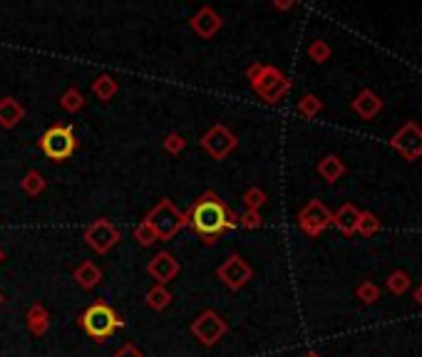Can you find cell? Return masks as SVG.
<instances>
[{"mask_svg":"<svg viewBox=\"0 0 422 357\" xmlns=\"http://www.w3.org/2000/svg\"><path fill=\"white\" fill-rule=\"evenodd\" d=\"M194 30L199 32L201 37H211L214 32L219 30V25H221V20H219V15L214 10H209V8H204L201 12H197L192 20Z\"/></svg>","mask_w":422,"mask_h":357,"instance_id":"cell-15","label":"cell"},{"mask_svg":"<svg viewBox=\"0 0 422 357\" xmlns=\"http://www.w3.org/2000/svg\"><path fill=\"white\" fill-rule=\"evenodd\" d=\"M234 147H236L234 134H231L229 130H223V127H214V130L204 136V149L214 156V159H223Z\"/></svg>","mask_w":422,"mask_h":357,"instance_id":"cell-9","label":"cell"},{"mask_svg":"<svg viewBox=\"0 0 422 357\" xmlns=\"http://www.w3.org/2000/svg\"><path fill=\"white\" fill-rule=\"evenodd\" d=\"M388 290H390L392 296H403V293H408L410 290V276L403 271H395L390 273V278H388Z\"/></svg>","mask_w":422,"mask_h":357,"instance_id":"cell-20","label":"cell"},{"mask_svg":"<svg viewBox=\"0 0 422 357\" xmlns=\"http://www.w3.org/2000/svg\"><path fill=\"white\" fill-rule=\"evenodd\" d=\"M40 149L50 156L52 161H62L68 159L74 152V136L68 127H52L43 134L40 139Z\"/></svg>","mask_w":422,"mask_h":357,"instance_id":"cell-4","label":"cell"},{"mask_svg":"<svg viewBox=\"0 0 422 357\" xmlns=\"http://www.w3.org/2000/svg\"><path fill=\"white\" fill-rule=\"evenodd\" d=\"M254 87L256 92L266 102H279L288 92V80L276 68H256L254 70Z\"/></svg>","mask_w":422,"mask_h":357,"instance_id":"cell-3","label":"cell"},{"mask_svg":"<svg viewBox=\"0 0 422 357\" xmlns=\"http://www.w3.org/2000/svg\"><path fill=\"white\" fill-rule=\"evenodd\" d=\"M380 231V218L375 214H370V211H365V214H360V221H358V231L355 234L365 236V238H370V236H375Z\"/></svg>","mask_w":422,"mask_h":357,"instance_id":"cell-18","label":"cell"},{"mask_svg":"<svg viewBox=\"0 0 422 357\" xmlns=\"http://www.w3.org/2000/svg\"><path fill=\"white\" fill-rule=\"evenodd\" d=\"M360 214L363 211H358L353 206V203H343L341 209L333 214V223L338 226V231L345 236H353L355 231H358V221H360Z\"/></svg>","mask_w":422,"mask_h":357,"instance_id":"cell-12","label":"cell"},{"mask_svg":"<svg viewBox=\"0 0 422 357\" xmlns=\"http://www.w3.org/2000/svg\"><path fill=\"white\" fill-rule=\"evenodd\" d=\"M219 276H221L231 288H241L248 278H251V268H248L239 256H231V258L219 268Z\"/></svg>","mask_w":422,"mask_h":357,"instance_id":"cell-11","label":"cell"},{"mask_svg":"<svg viewBox=\"0 0 422 357\" xmlns=\"http://www.w3.org/2000/svg\"><path fill=\"white\" fill-rule=\"evenodd\" d=\"M134 236H137V241H139L142 246H149V243H154V241H157L154 228L149 226V223H142V226H139V228L134 231Z\"/></svg>","mask_w":422,"mask_h":357,"instance_id":"cell-28","label":"cell"},{"mask_svg":"<svg viewBox=\"0 0 422 357\" xmlns=\"http://www.w3.org/2000/svg\"><path fill=\"white\" fill-rule=\"evenodd\" d=\"M181 214L177 209H174L169 201H161L159 206H157L152 214H149V226L154 228L157 238H172L177 231L181 228Z\"/></svg>","mask_w":422,"mask_h":357,"instance_id":"cell-5","label":"cell"},{"mask_svg":"<svg viewBox=\"0 0 422 357\" xmlns=\"http://www.w3.org/2000/svg\"><path fill=\"white\" fill-rule=\"evenodd\" d=\"M343 172H345V167H343V161L338 159V156H325V159H321V164H318V174H321L328 184H333V181H338V178L343 176Z\"/></svg>","mask_w":422,"mask_h":357,"instance_id":"cell-17","label":"cell"},{"mask_svg":"<svg viewBox=\"0 0 422 357\" xmlns=\"http://www.w3.org/2000/svg\"><path fill=\"white\" fill-rule=\"evenodd\" d=\"M74 278H77V283H80L82 288H92V285L99 280L97 265H92V263H82L80 268L74 271Z\"/></svg>","mask_w":422,"mask_h":357,"instance_id":"cell-19","label":"cell"},{"mask_svg":"<svg viewBox=\"0 0 422 357\" xmlns=\"http://www.w3.org/2000/svg\"><path fill=\"white\" fill-rule=\"evenodd\" d=\"M177 271H179V265H177V261L172 258V253H159V256H154L152 263H149V273H152L159 283L172 280V278L177 276Z\"/></svg>","mask_w":422,"mask_h":357,"instance_id":"cell-13","label":"cell"},{"mask_svg":"<svg viewBox=\"0 0 422 357\" xmlns=\"http://www.w3.org/2000/svg\"><path fill=\"white\" fill-rule=\"evenodd\" d=\"M87 243L94 248V251H107V248L114 246V241H117V231L114 226L107 221H97L92 226L87 228Z\"/></svg>","mask_w":422,"mask_h":357,"instance_id":"cell-10","label":"cell"},{"mask_svg":"<svg viewBox=\"0 0 422 357\" xmlns=\"http://www.w3.org/2000/svg\"><path fill=\"white\" fill-rule=\"evenodd\" d=\"M330 221H333V216L330 211L323 206L321 201H310L301 214H298V226L303 228L308 236H318L323 228H328Z\"/></svg>","mask_w":422,"mask_h":357,"instance_id":"cell-7","label":"cell"},{"mask_svg":"<svg viewBox=\"0 0 422 357\" xmlns=\"http://www.w3.org/2000/svg\"><path fill=\"white\" fill-rule=\"evenodd\" d=\"M0 303H3V296H0Z\"/></svg>","mask_w":422,"mask_h":357,"instance_id":"cell-37","label":"cell"},{"mask_svg":"<svg viewBox=\"0 0 422 357\" xmlns=\"http://www.w3.org/2000/svg\"><path fill=\"white\" fill-rule=\"evenodd\" d=\"M23 119V107L15 102L12 97H6L0 102V124L3 127H15Z\"/></svg>","mask_w":422,"mask_h":357,"instance_id":"cell-16","label":"cell"},{"mask_svg":"<svg viewBox=\"0 0 422 357\" xmlns=\"http://www.w3.org/2000/svg\"><path fill=\"white\" fill-rule=\"evenodd\" d=\"M415 300H417V303H420V305H422V285H420V288L415 290Z\"/></svg>","mask_w":422,"mask_h":357,"instance_id":"cell-34","label":"cell"},{"mask_svg":"<svg viewBox=\"0 0 422 357\" xmlns=\"http://www.w3.org/2000/svg\"><path fill=\"white\" fill-rule=\"evenodd\" d=\"M321 99L313 97V94H305L301 102H298V112L303 114V117H316L318 112H321Z\"/></svg>","mask_w":422,"mask_h":357,"instance_id":"cell-22","label":"cell"},{"mask_svg":"<svg viewBox=\"0 0 422 357\" xmlns=\"http://www.w3.org/2000/svg\"><path fill=\"white\" fill-rule=\"evenodd\" d=\"M114 357H142V352L137 350V347H132V345H127V347H122V350L117 352Z\"/></svg>","mask_w":422,"mask_h":357,"instance_id":"cell-33","label":"cell"},{"mask_svg":"<svg viewBox=\"0 0 422 357\" xmlns=\"http://www.w3.org/2000/svg\"><path fill=\"white\" fill-rule=\"evenodd\" d=\"M23 189L28 191V194H40V191L45 189V181H43V176L37 172H30L28 176L23 178Z\"/></svg>","mask_w":422,"mask_h":357,"instance_id":"cell-24","label":"cell"},{"mask_svg":"<svg viewBox=\"0 0 422 357\" xmlns=\"http://www.w3.org/2000/svg\"><path fill=\"white\" fill-rule=\"evenodd\" d=\"M263 201H266V196H263V191H261V189H251V191L246 194L248 211H256Z\"/></svg>","mask_w":422,"mask_h":357,"instance_id":"cell-30","label":"cell"},{"mask_svg":"<svg viewBox=\"0 0 422 357\" xmlns=\"http://www.w3.org/2000/svg\"><path fill=\"white\" fill-rule=\"evenodd\" d=\"M308 55H310V60H316V62H325L330 57V48L323 40H316V43L310 45L308 48Z\"/></svg>","mask_w":422,"mask_h":357,"instance_id":"cell-26","label":"cell"},{"mask_svg":"<svg viewBox=\"0 0 422 357\" xmlns=\"http://www.w3.org/2000/svg\"><path fill=\"white\" fill-rule=\"evenodd\" d=\"M30 327L35 333H43L45 327H48V313L43 308H32L30 310Z\"/></svg>","mask_w":422,"mask_h":357,"instance_id":"cell-27","label":"cell"},{"mask_svg":"<svg viewBox=\"0 0 422 357\" xmlns=\"http://www.w3.org/2000/svg\"><path fill=\"white\" fill-rule=\"evenodd\" d=\"M147 300H149V305L152 308H167L169 303H172V293H169L167 288H161V285H157L154 290H149V296H147Z\"/></svg>","mask_w":422,"mask_h":357,"instance_id":"cell-21","label":"cell"},{"mask_svg":"<svg viewBox=\"0 0 422 357\" xmlns=\"http://www.w3.org/2000/svg\"><path fill=\"white\" fill-rule=\"evenodd\" d=\"M305 357H318V355H305Z\"/></svg>","mask_w":422,"mask_h":357,"instance_id":"cell-35","label":"cell"},{"mask_svg":"<svg viewBox=\"0 0 422 357\" xmlns=\"http://www.w3.org/2000/svg\"><path fill=\"white\" fill-rule=\"evenodd\" d=\"M164 144H167L169 152H179V149H184V139H181L179 134H169Z\"/></svg>","mask_w":422,"mask_h":357,"instance_id":"cell-31","label":"cell"},{"mask_svg":"<svg viewBox=\"0 0 422 357\" xmlns=\"http://www.w3.org/2000/svg\"><path fill=\"white\" fill-rule=\"evenodd\" d=\"M0 258H3V251H0Z\"/></svg>","mask_w":422,"mask_h":357,"instance_id":"cell-36","label":"cell"},{"mask_svg":"<svg viewBox=\"0 0 422 357\" xmlns=\"http://www.w3.org/2000/svg\"><path fill=\"white\" fill-rule=\"evenodd\" d=\"M192 333L197 335L204 345H214V343H217V340L226 333V323H223L217 313H211V310H209V313L199 315L197 320H194Z\"/></svg>","mask_w":422,"mask_h":357,"instance_id":"cell-8","label":"cell"},{"mask_svg":"<svg viewBox=\"0 0 422 357\" xmlns=\"http://www.w3.org/2000/svg\"><path fill=\"white\" fill-rule=\"evenodd\" d=\"M358 298L365 303V305H370V303H375L380 298V288L375 283H370V280H365V283H360Z\"/></svg>","mask_w":422,"mask_h":357,"instance_id":"cell-23","label":"cell"},{"mask_svg":"<svg viewBox=\"0 0 422 357\" xmlns=\"http://www.w3.org/2000/svg\"><path fill=\"white\" fill-rule=\"evenodd\" d=\"M82 325H85L87 335H92L94 340H105L114 327H119V320H117V315L112 313L107 305L97 303V305H90V308L85 310Z\"/></svg>","mask_w":422,"mask_h":357,"instance_id":"cell-2","label":"cell"},{"mask_svg":"<svg viewBox=\"0 0 422 357\" xmlns=\"http://www.w3.org/2000/svg\"><path fill=\"white\" fill-rule=\"evenodd\" d=\"M390 144H392V149H397L408 161L420 159L422 156V130L415 122L403 124V127L395 132V136L390 139Z\"/></svg>","mask_w":422,"mask_h":357,"instance_id":"cell-6","label":"cell"},{"mask_svg":"<svg viewBox=\"0 0 422 357\" xmlns=\"http://www.w3.org/2000/svg\"><path fill=\"white\" fill-rule=\"evenodd\" d=\"M353 110H355V114H358V117L372 119L380 110H383V99H380L375 92H370V90H363V92L355 97Z\"/></svg>","mask_w":422,"mask_h":357,"instance_id":"cell-14","label":"cell"},{"mask_svg":"<svg viewBox=\"0 0 422 357\" xmlns=\"http://www.w3.org/2000/svg\"><path fill=\"white\" fill-rule=\"evenodd\" d=\"M189 218H192V226L204 236H217L231 226V216H229V211H226V206L214 201V196L201 198V201L192 209V216H189Z\"/></svg>","mask_w":422,"mask_h":357,"instance_id":"cell-1","label":"cell"},{"mask_svg":"<svg viewBox=\"0 0 422 357\" xmlns=\"http://www.w3.org/2000/svg\"><path fill=\"white\" fill-rule=\"evenodd\" d=\"M114 90H117V85H114V80H110V77H99V80L94 82V94H99L102 99H110L112 94H114Z\"/></svg>","mask_w":422,"mask_h":357,"instance_id":"cell-25","label":"cell"},{"mask_svg":"<svg viewBox=\"0 0 422 357\" xmlns=\"http://www.w3.org/2000/svg\"><path fill=\"white\" fill-rule=\"evenodd\" d=\"M62 107L70 112H77L82 107V94L77 92V90H70V92L62 97Z\"/></svg>","mask_w":422,"mask_h":357,"instance_id":"cell-29","label":"cell"},{"mask_svg":"<svg viewBox=\"0 0 422 357\" xmlns=\"http://www.w3.org/2000/svg\"><path fill=\"white\" fill-rule=\"evenodd\" d=\"M241 223H243V226H248V228L261 226V216H259V211H248V214L241 218Z\"/></svg>","mask_w":422,"mask_h":357,"instance_id":"cell-32","label":"cell"}]
</instances>
